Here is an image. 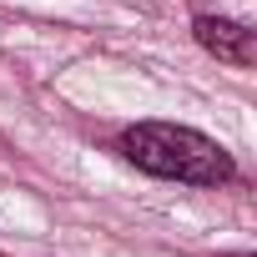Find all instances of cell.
Returning a JSON list of instances; mask_svg holds the SVG:
<instances>
[{
	"label": "cell",
	"mask_w": 257,
	"mask_h": 257,
	"mask_svg": "<svg viewBox=\"0 0 257 257\" xmlns=\"http://www.w3.org/2000/svg\"><path fill=\"white\" fill-rule=\"evenodd\" d=\"M121 152L132 167L167 177V182H187V187H217L232 182L237 162L202 132L192 126H172V121H137L121 132Z\"/></svg>",
	"instance_id": "1"
},
{
	"label": "cell",
	"mask_w": 257,
	"mask_h": 257,
	"mask_svg": "<svg viewBox=\"0 0 257 257\" xmlns=\"http://www.w3.org/2000/svg\"><path fill=\"white\" fill-rule=\"evenodd\" d=\"M192 31H197V46H202V51H212L217 61H227V66H252V61H257V41H252V31H247V26H237V21L197 16V21H192Z\"/></svg>",
	"instance_id": "2"
}]
</instances>
